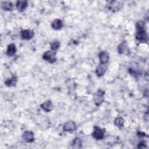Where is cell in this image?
<instances>
[{"mask_svg": "<svg viewBox=\"0 0 149 149\" xmlns=\"http://www.w3.org/2000/svg\"><path fill=\"white\" fill-rule=\"evenodd\" d=\"M43 59L50 63H54L57 60L55 57V52L51 51H46L43 55Z\"/></svg>", "mask_w": 149, "mask_h": 149, "instance_id": "6da1fadb", "label": "cell"}, {"mask_svg": "<svg viewBox=\"0 0 149 149\" xmlns=\"http://www.w3.org/2000/svg\"><path fill=\"white\" fill-rule=\"evenodd\" d=\"M136 38L140 42H147L148 41V35L146 30L137 31L136 34Z\"/></svg>", "mask_w": 149, "mask_h": 149, "instance_id": "7a4b0ae2", "label": "cell"}, {"mask_svg": "<svg viewBox=\"0 0 149 149\" xmlns=\"http://www.w3.org/2000/svg\"><path fill=\"white\" fill-rule=\"evenodd\" d=\"M122 7V3L119 1H109L108 4V8L109 10L116 11L119 10Z\"/></svg>", "mask_w": 149, "mask_h": 149, "instance_id": "3957f363", "label": "cell"}, {"mask_svg": "<svg viewBox=\"0 0 149 149\" xmlns=\"http://www.w3.org/2000/svg\"><path fill=\"white\" fill-rule=\"evenodd\" d=\"M104 95V92L103 90H99L96 93L95 96V102L97 105H100L103 101V96Z\"/></svg>", "mask_w": 149, "mask_h": 149, "instance_id": "277c9868", "label": "cell"}, {"mask_svg": "<svg viewBox=\"0 0 149 149\" xmlns=\"http://www.w3.org/2000/svg\"><path fill=\"white\" fill-rule=\"evenodd\" d=\"M93 136L97 140H101L104 138V132L103 130L98 127H95Z\"/></svg>", "mask_w": 149, "mask_h": 149, "instance_id": "5b68a950", "label": "cell"}, {"mask_svg": "<svg viewBox=\"0 0 149 149\" xmlns=\"http://www.w3.org/2000/svg\"><path fill=\"white\" fill-rule=\"evenodd\" d=\"M22 139L27 143L32 142L34 140V134L31 131H26L22 135Z\"/></svg>", "mask_w": 149, "mask_h": 149, "instance_id": "8992f818", "label": "cell"}, {"mask_svg": "<svg viewBox=\"0 0 149 149\" xmlns=\"http://www.w3.org/2000/svg\"><path fill=\"white\" fill-rule=\"evenodd\" d=\"M34 35V32L31 30H25L21 32V37L23 39L30 40Z\"/></svg>", "mask_w": 149, "mask_h": 149, "instance_id": "52a82bcc", "label": "cell"}, {"mask_svg": "<svg viewBox=\"0 0 149 149\" xmlns=\"http://www.w3.org/2000/svg\"><path fill=\"white\" fill-rule=\"evenodd\" d=\"M99 59L100 61V64H107L109 60V55L108 52L103 51L99 54Z\"/></svg>", "mask_w": 149, "mask_h": 149, "instance_id": "ba28073f", "label": "cell"}, {"mask_svg": "<svg viewBox=\"0 0 149 149\" xmlns=\"http://www.w3.org/2000/svg\"><path fill=\"white\" fill-rule=\"evenodd\" d=\"M76 129V124L73 121H69L64 126V130L66 132H72Z\"/></svg>", "mask_w": 149, "mask_h": 149, "instance_id": "9c48e42d", "label": "cell"}, {"mask_svg": "<svg viewBox=\"0 0 149 149\" xmlns=\"http://www.w3.org/2000/svg\"><path fill=\"white\" fill-rule=\"evenodd\" d=\"M107 69V65L106 64H100L96 69V74L98 77H101L104 74Z\"/></svg>", "mask_w": 149, "mask_h": 149, "instance_id": "30bf717a", "label": "cell"}, {"mask_svg": "<svg viewBox=\"0 0 149 149\" xmlns=\"http://www.w3.org/2000/svg\"><path fill=\"white\" fill-rule=\"evenodd\" d=\"M41 107L46 112H50L54 109V105L51 101H47L41 105Z\"/></svg>", "mask_w": 149, "mask_h": 149, "instance_id": "8fae6325", "label": "cell"}, {"mask_svg": "<svg viewBox=\"0 0 149 149\" xmlns=\"http://www.w3.org/2000/svg\"><path fill=\"white\" fill-rule=\"evenodd\" d=\"M28 3L27 1H18L16 3V7L21 12L23 11L28 7Z\"/></svg>", "mask_w": 149, "mask_h": 149, "instance_id": "7c38bea8", "label": "cell"}, {"mask_svg": "<svg viewBox=\"0 0 149 149\" xmlns=\"http://www.w3.org/2000/svg\"><path fill=\"white\" fill-rule=\"evenodd\" d=\"M63 23L61 20L55 19L51 23V27L55 30H60L62 28Z\"/></svg>", "mask_w": 149, "mask_h": 149, "instance_id": "4fadbf2b", "label": "cell"}, {"mask_svg": "<svg viewBox=\"0 0 149 149\" xmlns=\"http://www.w3.org/2000/svg\"><path fill=\"white\" fill-rule=\"evenodd\" d=\"M16 52V48L15 44H11L8 46L7 54L9 57H12L13 56Z\"/></svg>", "mask_w": 149, "mask_h": 149, "instance_id": "5bb4252c", "label": "cell"}, {"mask_svg": "<svg viewBox=\"0 0 149 149\" xmlns=\"http://www.w3.org/2000/svg\"><path fill=\"white\" fill-rule=\"evenodd\" d=\"M17 82V78L16 76L13 75L11 78L8 79L5 81V83L8 87H12L16 85Z\"/></svg>", "mask_w": 149, "mask_h": 149, "instance_id": "9a60e30c", "label": "cell"}, {"mask_svg": "<svg viewBox=\"0 0 149 149\" xmlns=\"http://www.w3.org/2000/svg\"><path fill=\"white\" fill-rule=\"evenodd\" d=\"M1 7L3 10L6 11H10L13 9V4L9 1L3 2L1 4Z\"/></svg>", "mask_w": 149, "mask_h": 149, "instance_id": "2e32d148", "label": "cell"}, {"mask_svg": "<svg viewBox=\"0 0 149 149\" xmlns=\"http://www.w3.org/2000/svg\"><path fill=\"white\" fill-rule=\"evenodd\" d=\"M118 51L120 54H124L128 50V46L125 42L122 43L118 47Z\"/></svg>", "mask_w": 149, "mask_h": 149, "instance_id": "e0dca14e", "label": "cell"}, {"mask_svg": "<svg viewBox=\"0 0 149 149\" xmlns=\"http://www.w3.org/2000/svg\"><path fill=\"white\" fill-rule=\"evenodd\" d=\"M82 144V141L79 138H75L73 142L72 147L73 148H81Z\"/></svg>", "mask_w": 149, "mask_h": 149, "instance_id": "ac0fdd59", "label": "cell"}, {"mask_svg": "<svg viewBox=\"0 0 149 149\" xmlns=\"http://www.w3.org/2000/svg\"><path fill=\"white\" fill-rule=\"evenodd\" d=\"M60 43L58 41H55L54 42H52L51 45H50V48H51V50L54 51V52H55V51H57L59 47H60Z\"/></svg>", "mask_w": 149, "mask_h": 149, "instance_id": "d6986e66", "label": "cell"}, {"mask_svg": "<svg viewBox=\"0 0 149 149\" xmlns=\"http://www.w3.org/2000/svg\"><path fill=\"white\" fill-rule=\"evenodd\" d=\"M137 31L146 30V25L145 23L143 21H139L136 24Z\"/></svg>", "mask_w": 149, "mask_h": 149, "instance_id": "ffe728a7", "label": "cell"}, {"mask_svg": "<svg viewBox=\"0 0 149 149\" xmlns=\"http://www.w3.org/2000/svg\"><path fill=\"white\" fill-rule=\"evenodd\" d=\"M123 124H124V119L122 117L117 118L115 121V125L118 128L122 127L123 126Z\"/></svg>", "mask_w": 149, "mask_h": 149, "instance_id": "44dd1931", "label": "cell"}, {"mask_svg": "<svg viewBox=\"0 0 149 149\" xmlns=\"http://www.w3.org/2000/svg\"><path fill=\"white\" fill-rule=\"evenodd\" d=\"M146 147H147V146L144 142H141L138 145V148H144Z\"/></svg>", "mask_w": 149, "mask_h": 149, "instance_id": "7402d4cb", "label": "cell"}]
</instances>
